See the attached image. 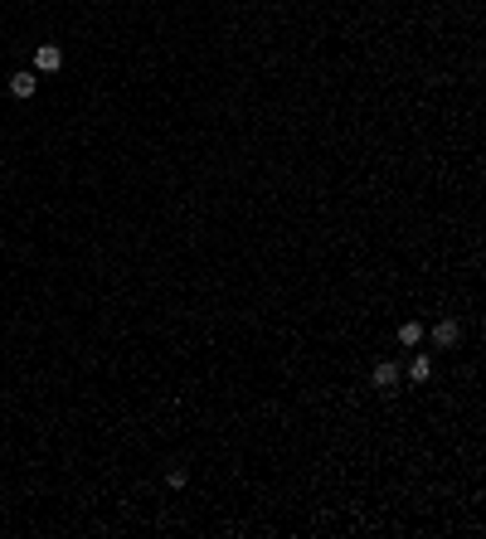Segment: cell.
Returning a JSON list of instances; mask_svg holds the SVG:
<instances>
[{
  "label": "cell",
  "instance_id": "obj_1",
  "mask_svg": "<svg viewBox=\"0 0 486 539\" xmlns=\"http://www.w3.org/2000/svg\"><path fill=\"white\" fill-rule=\"evenodd\" d=\"M399 379H404V370L394 360H379L375 370H370V384H375L379 394H399Z\"/></svg>",
  "mask_w": 486,
  "mask_h": 539
},
{
  "label": "cell",
  "instance_id": "obj_2",
  "mask_svg": "<svg viewBox=\"0 0 486 539\" xmlns=\"http://www.w3.org/2000/svg\"><path fill=\"white\" fill-rule=\"evenodd\" d=\"M457 340H462V325L453 321V316H443V321L433 325V345H438V350H453Z\"/></svg>",
  "mask_w": 486,
  "mask_h": 539
},
{
  "label": "cell",
  "instance_id": "obj_3",
  "mask_svg": "<svg viewBox=\"0 0 486 539\" xmlns=\"http://www.w3.org/2000/svg\"><path fill=\"white\" fill-rule=\"evenodd\" d=\"M39 93V73H29V68H20V73H10V98H34Z\"/></svg>",
  "mask_w": 486,
  "mask_h": 539
},
{
  "label": "cell",
  "instance_id": "obj_4",
  "mask_svg": "<svg viewBox=\"0 0 486 539\" xmlns=\"http://www.w3.org/2000/svg\"><path fill=\"white\" fill-rule=\"evenodd\" d=\"M58 63H63L58 44H39L34 49V73H58Z\"/></svg>",
  "mask_w": 486,
  "mask_h": 539
},
{
  "label": "cell",
  "instance_id": "obj_5",
  "mask_svg": "<svg viewBox=\"0 0 486 539\" xmlns=\"http://www.w3.org/2000/svg\"><path fill=\"white\" fill-rule=\"evenodd\" d=\"M404 375H408V384H428V379H433V360H428V355H413Z\"/></svg>",
  "mask_w": 486,
  "mask_h": 539
},
{
  "label": "cell",
  "instance_id": "obj_6",
  "mask_svg": "<svg viewBox=\"0 0 486 539\" xmlns=\"http://www.w3.org/2000/svg\"><path fill=\"white\" fill-rule=\"evenodd\" d=\"M399 345H404V350L423 345V325H418V321H404V325H399Z\"/></svg>",
  "mask_w": 486,
  "mask_h": 539
},
{
  "label": "cell",
  "instance_id": "obj_7",
  "mask_svg": "<svg viewBox=\"0 0 486 539\" xmlns=\"http://www.w3.org/2000/svg\"><path fill=\"white\" fill-rule=\"evenodd\" d=\"M185 481H190V476H185V466H170V471H165V486H175V491H180Z\"/></svg>",
  "mask_w": 486,
  "mask_h": 539
}]
</instances>
